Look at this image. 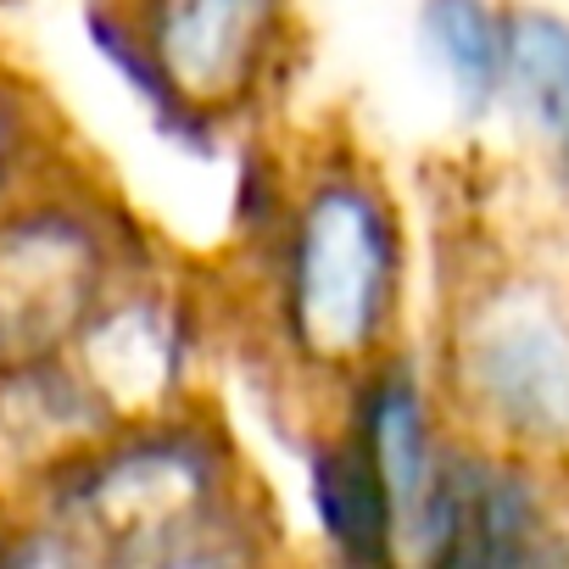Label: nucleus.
I'll use <instances>...</instances> for the list:
<instances>
[{"label": "nucleus", "mask_w": 569, "mask_h": 569, "mask_svg": "<svg viewBox=\"0 0 569 569\" xmlns=\"http://www.w3.org/2000/svg\"><path fill=\"white\" fill-rule=\"evenodd\" d=\"M262 246L273 341L302 369L347 380L397 347L408 234L386 179L358 151H325L284 179Z\"/></svg>", "instance_id": "f03ea898"}, {"label": "nucleus", "mask_w": 569, "mask_h": 569, "mask_svg": "<svg viewBox=\"0 0 569 569\" xmlns=\"http://www.w3.org/2000/svg\"><path fill=\"white\" fill-rule=\"evenodd\" d=\"M558 463L480 447L452 430L430 491L419 497L402 558L430 569H536L569 558V508Z\"/></svg>", "instance_id": "423d86ee"}, {"label": "nucleus", "mask_w": 569, "mask_h": 569, "mask_svg": "<svg viewBox=\"0 0 569 569\" xmlns=\"http://www.w3.org/2000/svg\"><path fill=\"white\" fill-rule=\"evenodd\" d=\"M140 268L129 223L79 184L0 196V363L57 358Z\"/></svg>", "instance_id": "20e7f679"}, {"label": "nucleus", "mask_w": 569, "mask_h": 569, "mask_svg": "<svg viewBox=\"0 0 569 569\" xmlns=\"http://www.w3.org/2000/svg\"><path fill=\"white\" fill-rule=\"evenodd\" d=\"M341 386H347L341 425L380 463L386 491H391L397 519H402V536H408V519H413L419 497L430 491V475H436V463H441V452L452 441L441 391L419 375V363L402 347H391L386 358L363 363Z\"/></svg>", "instance_id": "0eeeda50"}, {"label": "nucleus", "mask_w": 569, "mask_h": 569, "mask_svg": "<svg viewBox=\"0 0 569 569\" xmlns=\"http://www.w3.org/2000/svg\"><path fill=\"white\" fill-rule=\"evenodd\" d=\"M419 46L463 112H491L508 73V12L491 0H425Z\"/></svg>", "instance_id": "9d476101"}, {"label": "nucleus", "mask_w": 569, "mask_h": 569, "mask_svg": "<svg viewBox=\"0 0 569 569\" xmlns=\"http://www.w3.org/2000/svg\"><path fill=\"white\" fill-rule=\"evenodd\" d=\"M73 563L212 569L268 552V513L218 425L179 408L129 419L29 486Z\"/></svg>", "instance_id": "f257e3e1"}, {"label": "nucleus", "mask_w": 569, "mask_h": 569, "mask_svg": "<svg viewBox=\"0 0 569 569\" xmlns=\"http://www.w3.org/2000/svg\"><path fill=\"white\" fill-rule=\"evenodd\" d=\"M146 79V112L201 146L240 118L297 51V0H123Z\"/></svg>", "instance_id": "39448f33"}, {"label": "nucleus", "mask_w": 569, "mask_h": 569, "mask_svg": "<svg viewBox=\"0 0 569 569\" xmlns=\"http://www.w3.org/2000/svg\"><path fill=\"white\" fill-rule=\"evenodd\" d=\"M436 391L458 436L569 463V268L475 257L447 297Z\"/></svg>", "instance_id": "7ed1b4c3"}, {"label": "nucleus", "mask_w": 569, "mask_h": 569, "mask_svg": "<svg viewBox=\"0 0 569 569\" xmlns=\"http://www.w3.org/2000/svg\"><path fill=\"white\" fill-rule=\"evenodd\" d=\"M34 157H40V123H34L23 90L0 73V196H12V190L40 179Z\"/></svg>", "instance_id": "9b49d317"}, {"label": "nucleus", "mask_w": 569, "mask_h": 569, "mask_svg": "<svg viewBox=\"0 0 569 569\" xmlns=\"http://www.w3.org/2000/svg\"><path fill=\"white\" fill-rule=\"evenodd\" d=\"M308 508H313L319 541L341 563L380 569L402 558V519L386 491V475L347 425L313 436L308 447Z\"/></svg>", "instance_id": "6e6552de"}, {"label": "nucleus", "mask_w": 569, "mask_h": 569, "mask_svg": "<svg viewBox=\"0 0 569 569\" xmlns=\"http://www.w3.org/2000/svg\"><path fill=\"white\" fill-rule=\"evenodd\" d=\"M502 101L541 146L547 168L569 190V23L552 12H508V73Z\"/></svg>", "instance_id": "1a4fd4ad"}]
</instances>
